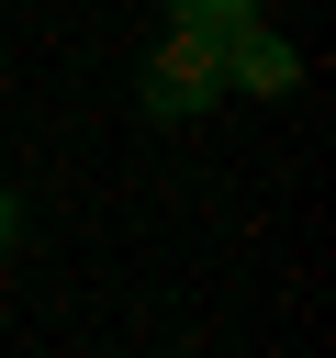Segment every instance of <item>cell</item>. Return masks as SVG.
<instances>
[{
    "instance_id": "1",
    "label": "cell",
    "mask_w": 336,
    "mask_h": 358,
    "mask_svg": "<svg viewBox=\"0 0 336 358\" xmlns=\"http://www.w3.org/2000/svg\"><path fill=\"white\" fill-rule=\"evenodd\" d=\"M134 101H146L157 123H190V112H213V101H224V45L168 22V45H157V56H146V78H134Z\"/></svg>"
},
{
    "instance_id": "2",
    "label": "cell",
    "mask_w": 336,
    "mask_h": 358,
    "mask_svg": "<svg viewBox=\"0 0 336 358\" xmlns=\"http://www.w3.org/2000/svg\"><path fill=\"white\" fill-rule=\"evenodd\" d=\"M224 90H246V101H291V90H302V56H291L269 22H246V34L224 45Z\"/></svg>"
},
{
    "instance_id": "3",
    "label": "cell",
    "mask_w": 336,
    "mask_h": 358,
    "mask_svg": "<svg viewBox=\"0 0 336 358\" xmlns=\"http://www.w3.org/2000/svg\"><path fill=\"white\" fill-rule=\"evenodd\" d=\"M168 22H179V34H213V45H235V34H246V22H269V11H258V0H168Z\"/></svg>"
},
{
    "instance_id": "4",
    "label": "cell",
    "mask_w": 336,
    "mask_h": 358,
    "mask_svg": "<svg viewBox=\"0 0 336 358\" xmlns=\"http://www.w3.org/2000/svg\"><path fill=\"white\" fill-rule=\"evenodd\" d=\"M11 235H22V201H11V190H0V246H11Z\"/></svg>"
}]
</instances>
